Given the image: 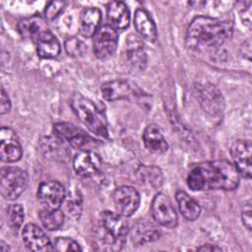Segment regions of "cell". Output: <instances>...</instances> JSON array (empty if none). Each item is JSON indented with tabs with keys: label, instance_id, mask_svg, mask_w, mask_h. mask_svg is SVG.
I'll list each match as a JSON object with an SVG mask.
<instances>
[{
	"label": "cell",
	"instance_id": "1",
	"mask_svg": "<svg viewBox=\"0 0 252 252\" xmlns=\"http://www.w3.org/2000/svg\"><path fill=\"white\" fill-rule=\"evenodd\" d=\"M239 176L234 164L228 160L204 161L191 168L187 176V185L193 191H231L238 186Z\"/></svg>",
	"mask_w": 252,
	"mask_h": 252
},
{
	"label": "cell",
	"instance_id": "2",
	"mask_svg": "<svg viewBox=\"0 0 252 252\" xmlns=\"http://www.w3.org/2000/svg\"><path fill=\"white\" fill-rule=\"evenodd\" d=\"M232 34V25L208 16H198L192 20L186 32V45L199 52L212 51L221 46Z\"/></svg>",
	"mask_w": 252,
	"mask_h": 252
},
{
	"label": "cell",
	"instance_id": "3",
	"mask_svg": "<svg viewBox=\"0 0 252 252\" xmlns=\"http://www.w3.org/2000/svg\"><path fill=\"white\" fill-rule=\"evenodd\" d=\"M124 217L109 211L100 214L98 224L94 232V241L97 249L105 251L121 250L129 233Z\"/></svg>",
	"mask_w": 252,
	"mask_h": 252
},
{
	"label": "cell",
	"instance_id": "4",
	"mask_svg": "<svg viewBox=\"0 0 252 252\" xmlns=\"http://www.w3.org/2000/svg\"><path fill=\"white\" fill-rule=\"evenodd\" d=\"M71 107L92 133L102 138L108 137L106 120L92 100L80 93H75L71 98Z\"/></svg>",
	"mask_w": 252,
	"mask_h": 252
},
{
	"label": "cell",
	"instance_id": "5",
	"mask_svg": "<svg viewBox=\"0 0 252 252\" xmlns=\"http://www.w3.org/2000/svg\"><path fill=\"white\" fill-rule=\"evenodd\" d=\"M29 183L27 171L15 166L3 167L0 173V191L4 199L13 201L19 198Z\"/></svg>",
	"mask_w": 252,
	"mask_h": 252
},
{
	"label": "cell",
	"instance_id": "6",
	"mask_svg": "<svg viewBox=\"0 0 252 252\" xmlns=\"http://www.w3.org/2000/svg\"><path fill=\"white\" fill-rule=\"evenodd\" d=\"M56 136L67 142L76 150H92L97 146V141L81 128L69 122H58L53 125Z\"/></svg>",
	"mask_w": 252,
	"mask_h": 252
},
{
	"label": "cell",
	"instance_id": "7",
	"mask_svg": "<svg viewBox=\"0 0 252 252\" xmlns=\"http://www.w3.org/2000/svg\"><path fill=\"white\" fill-rule=\"evenodd\" d=\"M94 53L99 59H107L111 57L118 46V33L110 25L99 27L93 36Z\"/></svg>",
	"mask_w": 252,
	"mask_h": 252
},
{
	"label": "cell",
	"instance_id": "8",
	"mask_svg": "<svg viewBox=\"0 0 252 252\" xmlns=\"http://www.w3.org/2000/svg\"><path fill=\"white\" fill-rule=\"evenodd\" d=\"M152 215L154 220L160 225L173 228L177 225V213L170 201V199L163 193L155 195L152 201Z\"/></svg>",
	"mask_w": 252,
	"mask_h": 252
},
{
	"label": "cell",
	"instance_id": "9",
	"mask_svg": "<svg viewBox=\"0 0 252 252\" xmlns=\"http://www.w3.org/2000/svg\"><path fill=\"white\" fill-rule=\"evenodd\" d=\"M114 207L117 214L124 218L131 217L139 208L140 194L131 186H120L115 189L112 195Z\"/></svg>",
	"mask_w": 252,
	"mask_h": 252
},
{
	"label": "cell",
	"instance_id": "10",
	"mask_svg": "<svg viewBox=\"0 0 252 252\" xmlns=\"http://www.w3.org/2000/svg\"><path fill=\"white\" fill-rule=\"evenodd\" d=\"M65 189L63 185L55 180L43 181L37 189V199L43 209H59L65 200Z\"/></svg>",
	"mask_w": 252,
	"mask_h": 252
},
{
	"label": "cell",
	"instance_id": "11",
	"mask_svg": "<svg viewBox=\"0 0 252 252\" xmlns=\"http://www.w3.org/2000/svg\"><path fill=\"white\" fill-rule=\"evenodd\" d=\"M23 156L22 145L16 132L9 127L0 130V158L4 162H16Z\"/></svg>",
	"mask_w": 252,
	"mask_h": 252
},
{
	"label": "cell",
	"instance_id": "12",
	"mask_svg": "<svg viewBox=\"0 0 252 252\" xmlns=\"http://www.w3.org/2000/svg\"><path fill=\"white\" fill-rule=\"evenodd\" d=\"M251 142L236 140L230 147V155L239 175L246 179L251 178Z\"/></svg>",
	"mask_w": 252,
	"mask_h": 252
},
{
	"label": "cell",
	"instance_id": "13",
	"mask_svg": "<svg viewBox=\"0 0 252 252\" xmlns=\"http://www.w3.org/2000/svg\"><path fill=\"white\" fill-rule=\"evenodd\" d=\"M197 96L203 109L211 115L220 114L224 107V101L220 91L211 84L197 88Z\"/></svg>",
	"mask_w": 252,
	"mask_h": 252
},
{
	"label": "cell",
	"instance_id": "14",
	"mask_svg": "<svg viewBox=\"0 0 252 252\" xmlns=\"http://www.w3.org/2000/svg\"><path fill=\"white\" fill-rule=\"evenodd\" d=\"M22 238L25 245L32 251H51L52 244L45 232L34 223H28L22 231Z\"/></svg>",
	"mask_w": 252,
	"mask_h": 252
},
{
	"label": "cell",
	"instance_id": "15",
	"mask_svg": "<svg viewBox=\"0 0 252 252\" xmlns=\"http://www.w3.org/2000/svg\"><path fill=\"white\" fill-rule=\"evenodd\" d=\"M100 165V157L91 150L80 151L73 158V167L75 171L83 177L94 175L99 170Z\"/></svg>",
	"mask_w": 252,
	"mask_h": 252
},
{
	"label": "cell",
	"instance_id": "16",
	"mask_svg": "<svg viewBox=\"0 0 252 252\" xmlns=\"http://www.w3.org/2000/svg\"><path fill=\"white\" fill-rule=\"evenodd\" d=\"M131 241L136 245H144L158 240L160 236L159 228L146 220H139L129 229Z\"/></svg>",
	"mask_w": 252,
	"mask_h": 252
},
{
	"label": "cell",
	"instance_id": "17",
	"mask_svg": "<svg viewBox=\"0 0 252 252\" xmlns=\"http://www.w3.org/2000/svg\"><path fill=\"white\" fill-rule=\"evenodd\" d=\"M18 31L23 38L31 39L35 43L40 35L49 29L44 19L34 15L21 20L18 24Z\"/></svg>",
	"mask_w": 252,
	"mask_h": 252
},
{
	"label": "cell",
	"instance_id": "18",
	"mask_svg": "<svg viewBox=\"0 0 252 252\" xmlns=\"http://www.w3.org/2000/svg\"><path fill=\"white\" fill-rule=\"evenodd\" d=\"M108 25L116 31H124L130 24V11L127 5L121 1H112L106 7Z\"/></svg>",
	"mask_w": 252,
	"mask_h": 252
},
{
	"label": "cell",
	"instance_id": "19",
	"mask_svg": "<svg viewBox=\"0 0 252 252\" xmlns=\"http://www.w3.org/2000/svg\"><path fill=\"white\" fill-rule=\"evenodd\" d=\"M126 60L136 70H143L147 63L146 52L143 43L136 35L131 34L126 41Z\"/></svg>",
	"mask_w": 252,
	"mask_h": 252
},
{
	"label": "cell",
	"instance_id": "20",
	"mask_svg": "<svg viewBox=\"0 0 252 252\" xmlns=\"http://www.w3.org/2000/svg\"><path fill=\"white\" fill-rule=\"evenodd\" d=\"M134 26L138 33L148 41L154 42L158 38V31L151 15L142 8L136 10L134 15Z\"/></svg>",
	"mask_w": 252,
	"mask_h": 252
},
{
	"label": "cell",
	"instance_id": "21",
	"mask_svg": "<svg viewBox=\"0 0 252 252\" xmlns=\"http://www.w3.org/2000/svg\"><path fill=\"white\" fill-rule=\"evenodd\" d=\"M101 12L96 7L85 8L80 17L79 32L85 37H92L99 29Z\"/></svg>",
	"mask_w": 252,
	"mask_h": 252
},
{
	"label": "cell",
	"instance_id": "22",
	"mask_svg": "<svg viewBox=\"0 0 252 252\" xmlns=\"http://www.w3.org/2000/svg\"><path fill=\"white\" fill-rule=\"evenodd\" d=\"M41 150L48 158L59 161H67L70 152L62 139L57 137H45L41 140Z\"/></svg>",
	"mask_w": 252,
	"mask_h": 252
},
{
	"label": "cell",
	"instance_id": "23",
	"mask_svg": "<svg viewBox=\"0 0 252 252\" xmlns=\"http://www.w3.org/2000/svg\"><path fill=\"white\" fill-rule=\"evenodd\" d=\"M143 141L145 147L153 154H163L168 149L166 140L161 134L159 128L155 124H151L146 127L143 133Z\"/></svg>",
	"mask_w": 252,
	"mask_h": 252
},
{
	"label": "cell",
	"instance_id": "24",
	"mask_svg": "<svg viewBox=\"0 0 252 252\" xmlns=\"http://www.w3.org/2000/svg\"><path fill=\"white\" fill-rule=\"evenodd\" d=\"M35 45L38 56L44 59L55 58L61 51V45L58 38L50 31L43 32L36 40Z\"/></svg>",
	"mask_w": 252,
	"mask_h": 252
},
{
	"label": "cell",
	"instance_id": "25",
	"mask_svg": "<svg viewBox=\"0 0 252 252\" xmlns=\"http://www.w3.org/2000/svg\"><path fill=\"white\" fill-rule=\"evenodd\" d=\"M102 97L108 101H115L127 98L131 95L132 90L128 82L124 80H113L104 83L101 88Z\"/></svg>",
	"mask_w": 252,
	"mask_h": 252
},
{
	"label": "cell",
	"instance_id": "26",
	"mask_svg": "<svg viewBox=\"0 0 252 252\" xmlns=\"http://www.w3.org/2000/svg\"><path fill=\"white\" fill-rule=\"evenodd\" d=\"M175 199L178 205L179 212L184 219L193 221L199 218L201 213L200 205L186 192L177 191L175 194Z\"/></svg>",
	"mask_w": 252,
	"mask_h": 252
},
{
	"label": "cell",
	"instance_id": "27",
	"mask_svg": "<svg viewBox=\"0 0 252 252\" xmlns=\"http://www.w3.org/2000/svg\"><path fill=\"white\" fill-rule=\"evenodd\" d=\"M140 183L152 188H158L163 182V174L159 167L155 165H141L136 171Z\"/></svg>",
	"mask_w": 252,
	"mask_h": 252
},
{
	"label": "cell",
	"instance_id": "28",
	"mask_svg": "<svg viewBox=\"0 0 252 252\" xmlns=\"http://www.w3.org/2000/svg\"><path fill=\"white\" fill-rule=\"evenodd\" d=\"M39 219L42 225L48 230H57L64 223V214L59 209H42L39 212Z\"/></svg>",
	"mask_w": 252,
	"mask_h": 252
},
{
	"label": "cell",
	"instance_id": "29",
	"mask_svg": "<svg viewBox=\"0 0 252 252\" xmlns=\"http://www.w3.org/2000/svg\"><path fill=\"white\" fill-rule=\"evenodd\" d=\"M7 219L11 229L15 233H18L25 220V211L23 206L21 204L10 205L7 210Z\"/></svg>",
	"mask_w": 252,
	"mask_h": 252
},
{
	"label": "cell",
	"instance_id": "30",
	"mask_svg": "<svg viewBox=\"0 0 252 252\" xmlns=\"http://www.w3.org/2000/svg\"><path fill=\"white\" fill-rule=\"evenodd\" d=\"M53 250L56 251H80L82 247L80 244L70 237H58L52 244Z\"/></svg>",
	"mask_w": 252,
	"mask_h": 252
},
{
	"label": "cell",
	"instance_id": "31",
	"mask_svg": "<svg viewBox=\"0 0 252 252\" xmlns=\"http://www.w3.org/2000/svg\"><path fill=\"white\" fill-rule=\"evenodd\" d=\"M65 49L71 56H82L86 51V45L77 37H69L65 41Z\"/></svg>",
	"mask_w": 252,
	"mask_h": 252
},
{
	"label": "cell",
	"instance_id": "32",
	"mask_svg": "<svg viewBox=\"0 0 252 252\" xmlns=\"http://www.w3.org/2000/svg\"><path fill=\"white\" fill-rule=\"evenodd\" d=\"M66 2L64 1H51L44 10V17L48 21H52L58 17V15L64 10Z\"/></svg>",
	"mask_w": 252,
	"mask_h": 252
},
{
	"label": "cell",
	"instance_id": "33",
	"mask_svg": "<svg viewBox=\"0 0 252 252\" xmlns=\"http://www.w3.org/2000/svg\"><path fill=\"white\" fill-rule=\"evenodd\" d=\"M251 213H252L251 205H250V202H248L247 204L244 205V207H243V209H242V212H241V220H242V222H243L244 226H245L248 230H251V223H252Z\"/></svg>",
	"mask_w": 252,
	"mask_h": 252
},
{
	"label": "cell",
	"instance_id": "34",
	"mask_svg": "<svg viewBox=\"0 0 252 252\" xmlns=\"http://www.w3.org/2000/svg\"><path fill=\"white\" fill-rule=\"evenodd\" d=\"M0 113L3 115L7 112L10 111L11 109V101L9 98L8 94L6 93V91L1 88V98H0Z\"/></svg>",
	"mask_w": 252,
	"mask_h": 252
},
{
	"label": "cell",
	"instance_id": "35",
	"mask_svg": "<svg viewBox=\"0 0 252 252\" xmlns=\"http://www.w3.org/2000/svg\"><path fill=\"white\" fill-rule=\"evenodd\" d=\"M198 251H205V252H212V251H221L222 249L217 245L213 244H204L197 248Z\"/></svg>",
	"mask_w": 252,
	"mask_h": 252
},
{
	"label": "cell",
	"instance_id": "36",
	"mask_svg": "<svg viewBox=\"0 0 252 252\" xmlns=\"http://www.w3.org/2000/svg\"><path fill=\"white\" fill-rule=\"evenodd\" d=\"M9 250H10L9 246L6 245L3 241H1V243H0V251L1 252H8Z\"/></svg>",
	"mask_w": 252,
	"mask_h": 252
}]
</instances>
